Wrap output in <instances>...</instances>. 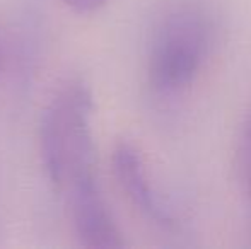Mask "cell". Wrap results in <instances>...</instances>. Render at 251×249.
Segmentation results:
<instances>
[{
    "instance_id": "cell-1",
    "label": "cell",
    "mask_w": 251,
    "mask_h": 249,
    "mask_svg": "<svg viewBox=\"0 0 251 249\" xmlns=\"http://www.w3.org/2000/svg\"><path fill=\"white\" fill-rule=\"evenodd\" d=\"M93 92L82 80H70L45 108L40 126L43 166L60 193L96 180L93 138Z\"/></svg>"
},
{
    "instance_id": "cell-2",
    "label": "cell",
    "mask_w": 251,
    "mask_h": 249,
    "mask_svg": "<svg viewBox=\"0 0 251 249\" xmlns=\"http://www.w3.org/2000/svg\"><path fill=\"white\" fill-rule=\"evenodd\" d=\"M208 46L203 14L186 9L173 12L155 34L149 60V79L155 91L175 92L195 79Z\"/></svg>"
},
{
    "instance_id": "cell-3",
    "label": "cell",
    "mask_w": 251,
    "mask_h": 249,
    "mask_svg": "<svg viewBox=\"0 0 251 249\" xmlns=\"http://www.w3.org/2000/svg\"><path fill=\"white\" fill-rule=\"evenodd\" d=\"M80 244L93 249L125 246L118 226L106 205L98 181L80 184L63 195Z\"/></svg>"
},
{
    "instance_id": "cell-4",
    "label": "cell",
    "mask_w": 251,
    "mask_h": 249,
    "mask_svg": "<svg viewBox=\"0 0 251 249\" xmlns=\"http://www.w3.org/2000/svg\"><path fill=\"white\" fill-rule=\"evenodd\" d=\"M113 171L122 189L144 217L162 229L175 227V217L169 213V210L162 205L159 196L151 188L147 174L144 171L142 157L135 147L130 145L128 142L116 143L113 152Z\"/></svg>"
},
{
    "instance_id": "cell-5",
    "label": "cell",
    "mask_w": 251,
    "mask_h": 249,
    "mask_svg": "<svg viewBox=\"0 0 251 249\" xmlns=\"http://www.w3.org/2000/svg\"><path fill=\"white\" fill-rule=\"evenodd\" d=\"M238 173L246 196L251 203V118L243 132L238 152Z\"/></svg>"
},
{
    "instance_id": "cell-6",
    "label": "cell",
    "mask_w": 251,
    "mask_h": 249,
    "mask_svg": "<svg viewBox=\"0 0 251 249\" xmlns=\"http://www.w3.org/2000/svg\"><path fill=\"white\" fill-rule=\"evenodd\" d=\"M75 14H94L106 5L108 0H62Z\"/></svg>"
},
{
    "instance_id": "cell-7",
    "label": "cell",
    "mask_w": 251,
    "mask_h": 249,
    "mask_svg": "<svg viewBox=\"0 0 251 249\" xmlns=\"http://www.w3.org/2000/svg\"><path fill=\"white\" fill-rule=\"evenodd\" d=\"M2 62H3V53H2V43H0V72H2Z\"/></svg>"
}]
</instances>
